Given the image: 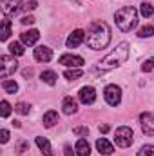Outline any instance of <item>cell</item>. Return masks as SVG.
I'll use <instances>...</instances> for the list:
<instances>
[{"mask_svg":"<svg viewBox=\"0 0 154 156\" xmlns=\"http://www.w3.org/2000/svg\"><path fill=\"white\" fill-rule=\"evenodd\" d=\"M127 58H129V44L121 42V44L116 45V49H113L102 62H98V69L100 71H113L116 67H120Z\"/></svg>","mask_w":154,"mask_h":156,"instance_id":"obj_1","label":"cell"},{"mask_svg":"<svg viewBox=\"0 0 154 156\" xmlns=\"http://www.w3.org/2000/svg\"><path fill=\"white\" fill-rule=\"evenodd\" d=\"M109 42H111V27L105 22L94 24L93 31L87 37V45L93 51H100V49H105L109 45Z\"/></svg>","mask_w":154,"mask_h":156,"instance_id":"obj_2","label":"cell"},{"mask_svg":"<svg viewBox=\"0 0 154 156\" xmlns=\"http://www.w3.org/2000/svg\"><path fill=\"white\" fill-rule=\"evenodd\" d=\"M114 20H116V26L123 31V33H129L132 31L136 26H138V11L131 5L127 7H121L118 9L114 15Z\"/></svg>","mask_w":154,"mask_h":156,"instance_id":"obj_3","label":"cell"},{"mask_svg":"<svg viewBox=\"0 0 154 156\" xmlns=\"http://www.w3.org/2000/svg\"><path fill=\"white\" fill-rule=\"evenodd\" d=\"M132 140H134V134H132V129H131V127L123 125V127H118V129H116L114 142H116V145H118V147L127 149V147H131Z\"/></svg>","mask_w":154,"mask_h":156,"instance_id":"obj_4","label":"cell"},{"mask_svg":"<svg viewBox=\"0 0 154 156\" xmlns=\"http://www.w3.org/2000/svg\"><path fill=\"white\" fill-rule=\"evenodd\" d=\"M0 76L2 78H7L9 75H13L16 69H18V62L15 60V56H7V55H4L2 58H0Z\"/></svg>","mask_w":154,"mask_h":156,"instance_id":"obj_5","label":"cell"},{"mask_svg":"<svg viewBox=\"0 0 154 156\" xmlns=\"http://www.w3.org/2000/svg\"><path fill=\"white\" fill-rule=\"evenodd\" d=\"M103 96H105V102H107L109 105L116 107V105H120V102H121V89H120L116 83H111V85L105 87Z\"/></svg>","mask_w":154,"mask_h":156,"instance_id":"obj_6","label":"cell"},{"mask_svg":"<svg viewBox=\"0 0 154 156\" xmlns=\"http://www.w3.org/2000/svg\"><path fill=\"white\" fill-rule=\"evenodd\" d=\"M0 5H2V11H4L5 16H15L24 7L22 5V0H2Z\"/></svg>","mask_w":154,"mask_h":156,"instance_id":"obj_7","label":"cell"},{"mask_svg":"<svg viewBox=\"0 0 154 156\" xmlns=\"http://www.w3.org/2000/svg\"><path fill=\"white\" fill-rule=\"evenodd\" d=\"M140 123H142V131L147 136H154V115H151V113H142L140 115Z\"/></svg>","mask_w":154,"mask_h":156,"instance_id":"obj_8","label":"cell"},{"mask_svg":"<svg viewBox=\"0 0 154 156\" xmlns=\"http://www.w3.org/2000/svg\"><path fill=\"white\" fill-rule=\"evenodd\" d=\"M78 96H80V102H82L83 105H91V104H94V100H96V91H94V87L85 85V87L80 89Z\"/></svg>","mask_w":154,"mask_h":156,"instance_id":"obj_9","label":"cell"},{"mask_svg":"<svg viewBox=\"0 0 154 156\" xmlns=\"http://www.w3.org/2000/svg\"><path fill=\"white\" fill-rule=\"evenodd\" d=\"M58 64H62L65 67H82L85 64V60L82 56H78V55H62Z\"/></svg>","mask_w":154,"mask_h":156,"instance_id":"obj_10","label":"cell"},{"mask_svg":"<svg viewBox=\"0 0 154 156\" xmlns=\"http://www.w3.org/2000/svg\"><path fill=\"white\" fill-rule=\"evenodd\" d=\"M40 38V33L37 29H29V31H24L22 35H20V42L24 44V45H35Z\"/></svg>","mask_w":154,"mask_h":156,"instance_id":"obj_11","label":"cell"},{"mask_svg":"<svg viewBox=\"0 0 154 156\" xmlns=\"http://www.w3.org/2000/svg\"><path fill=\"white\" fill-rule=\"evenodd\" d=\"M83 40H85V33H83L82 29H76V31H73V33L67 37V42H65V44H67V47L73 49V47H78Z\"/></svg>","mask_w":154,"mask_h":156,"instance_id":"obj_12","label":"cell"},{"mask_svg":"<svg viewBox=\"0 0 154 156\" xmlns=\"http://www.w3.org/2000/svg\"><path fill=\"white\" fill-rule=\"evenodd\" d=\"M51 58H53V51L47 45H38L35 49V60H38V62H49Z\"/></svg>","mask_w":154,"mask_h":156,"instance_id":"obj_13","label":"cell"},{"mask_svg":"<svg viewBox=\"0 0 154 156\" xmlns=\"http://www.w3.org/2000/svg\"><path fill=\"white\" fill-rule=\"evenodd\" d=\"M62 111L65 113V115H75L78 111V104H76V100L73 98V96H65L64 98V102H62Z\"/></svg>","mask_w":154,"mask_h":156,"instance_id":"obj_14","label":"cell"},{"mask_svg":"<svg viewBox=\"0 0 154 156\" xmlns=\"http://www.w3.org/2000/svg\"><path fill=\"white\" fill-rule=\"evenodd\" d=\"M96 149H98V153L100 154H113L114 153V147H113V144L109 142V140H105V138H100V140H96Z\"/></svg>","mask_w":154,"mask_h":156,"instance_id":"obj_15","label":"cell"},{"mask_svg":"<svg viewBox=\"0 0 154 156\" xmlns=\"http://www.w3.org/2000/svg\"><path fill=\"white\" fill-rule=\"evenodd\" d=\"M37 145H38V149L42 151V154L44 156H53V149H51V144H49L47 138H44V136H37Z\"/></svg>","mask_w":154,"mask_h":156,"instance_id":"obj_16","label":"cell"},{"mask_svg":"<svg viewBox=\"0 0 154 156\" xmlns=\"http://www.w3.org/2000/svg\"><path fill=\"white\" fill-rule=\"evenodd\" d=\"M60 122V118H58V113L56 111H47L44 118H42V123H44V127H53V125H56Z\"/></svg>","mask_w":154,"mask_h":156,"instance_id":"obj_17","label":"cell"},{"mask_svg":"<svg viewBox=\"0 0 154 156\" xmlns=\"http://www.w3.org/2000/svg\"><path fill=\"white\" fill-rule=\"evenodd\" d=\"M75 151H76L78 156H89L91 154V147H89V144H87L85 138H80L78 140L76 145H75Z\"/></svg>","mask_w":154,"mask_h":156,"instance_id":"obj_18","label":"cell"},{"mask_svg":"<svg viewBox=\"0 0 154 156\" xmlns=\"http://www.w3.org/2000/svg\"><path fill=\"white\" fill-rule=\"evenodd\" d=\"M9 35H11V20L5 16L4 20H2V31H0V40L2 42H5V40L9 38Z\"/></svg>","mask_w":154,"mask_h":156,"instance_id":"obj_19","label":"cell"},{"mask_svg":"<svg viewBox=\"0 0 154 156\" xmlns=\"http://www.w3.org/2000/svg\"><path fill=\"white\" fill-rule=\"evenodd\" d=\"M40 78H42V82H45L47 85H54L58 76H56L54 71H42V73H40Z\"/></svg>","mask_w":154,"mask_h":156,"instance_id":"obj_20","label":"cell"},{"mask_svg":"<svg viewBox=\"0 0 154 156\" xmlns=\"http://www.w3.org/2000/svg\"><path fill=\"white\" fill-rule=\"evenodd\" d=\"M9 53H11V56H22L24 55V44L22 42L9 44Z\"/></svg>","mask_w":154,"mask_h":156,"instance_id":"obj_21","label":"cell"},{"mask_svg":"<svg viewBox=\"0 0 154 156\" xmlns=\"http://www.w3.org/2000/svg\"><path fill=\"white\" fill-rule=\"evenodd\" d=\"M2 89H4L5 93H9V94H15V93L18 91V83H16L15 80H4V82H2Z\"/></svg>","mask_w":154,"mask_h":156,"instance_id":"obj_22","label":"cell"},{"mask_svg":"<svg viewBox=\"0 0 154 156\" xmlns=\"http://www.w3.org/2000/svg\"><path fill=\"white\" fill-rule=\"evenodd\" d=\"M82 75H83V71H82L80 67H69V69L64 73V76L67 78V80H78Z\"/></svg>","mask_w":154,"mask_h":156,"instance_id":"obj_23","label":"cell"},{"mask_svg":"<svg viewBox=\"0 0 154 156\" xmlns=\"http://www.w3.org/2000/svg\"><path fill=\"white\" fill-rule=\"evenodd\" d=\"M154 9H152V4H149V2H142V5H140V15L143 16V18H149V16H152Z\"/></svg>","mask_w":154,"mask_h":156,"instance_id":"obj_24","label":"cell"},{"mask_svg":"<svg viewBox=\"0 0 154 156\" xmlns=\"http://www.w3.org/2000/svg\"><path fill=\"white\" fill-rule=\"evenodd\" d=\"M154 35V27L152 26H143L140 31H138V37L140 38H151Z\"/></svg>","mask_w":154,"mask_h":156,"instance_id":"obj_25","label":"cell"},{"mask_svg":"<svg viewBox=\"0 0 154 156\" xmlns=\"http://www.w3.org/2000/svg\"><path fill=\"white\" fill-rule=\"evenodd\" d=\"M15 111H16L18 115H29L31 105H29V104H26V102H20V104H16V105H15Z\"/></svg>","mask_w":154,"mask_h":156,"instance_id":"obj_26","label":"cell"},{"mask_svg":"<svg viewBox=\"0 0 154 156\" xmlns=\"http://www.w3.org/2000/svg\"><path fill=\"white\" fill-rule=\"evenodd\" d=\"M9 115H11V105H9L7 100H2V104H0V116L7 118Z\"/></svg>","mask_w":154,"mask_h":156,"instance_id":"obj_27","label":"cell"},{"mask_svg":"<svg viewBox=\"0 0 154 156\" xmlns=\"http://www.w3.org/2000/svg\"><path fill=\"white\" fill-rule=\"evenodd\" d=\"M138 156H154V145H143V147H140Z\"/></svg>","mask_w":154,"mask_h":156,"instance_id":"obj_28","label":"cell"},{"mask_svg":"<svg viewBox=\"0 0 154 156\" xmlns=\"http://www.w3.org/2000/svg\"><path fill=\"white\" fill-rule=\"evenodd\" d=\"M152 69H154V56L149 58V60H145V62L142 64V71H143V73H149V71H152Z\"/></svg>","mask_w":154,"mask_h":156,"instance_id":"obj_29","label":"cell"},{"mask_svg":"<svg viewBox=\"0 0 154 156\" xmlns=\"http://www.w3.org/2000/svg\"><path fill=\"white\" fill-rule=\"evenodd\" d=\"M73 133H75L76 136H87V134H89V129H87V127H75Z\"/></svg>","mask_w":154,"mask_h":156,"instance_id":"obj_30","label":"cell"},{"mask_svg":"<svg viewBox=\"0 0 154 156\" xmlns=\"http://www.w3.org/2000/svg\"><path fill=\"white\" fill-rule=\"evenodd\" d=\"M24 26H31V24H35V16H31V15H26L22 20H20Z\"/></svg>","mask_w":154,"mask_h":156,"instance_id":"obj_31","label":"cell"},{"mask_svg":"<svg viewBox=\"0 0 154 156\" xmlns=\"http://www.w3.org/2000/svg\"><path fill=\"white\" fill-rule=\"evenodd\" d=\"M27 149H29V145H27L26 142H20V144L16 145V149H15V151H16L18 154H22V153H24V151H27Z\"/></svg>","mask_w":154,"mask_h":156,"instance_id":"obj_32","label":"cell"},{"mask_svg":"<svg viewBox=\"0 0 154 156\" xmlns=\"http://www.w3.org/2000/svg\"><path fill=\"white\" fill-rule=\"evenodd\" d=\"M7 140H9V131H7V129H2V131H0V142L5 144Z\"/></svg>","mask_w":154,"mask_h":156,"instance_id":"obj_33","label":"cell"},{"mask_svg":"<svg viewBox=\"0 0 154 156\" xmlns=\"http://www.w3.org/2000/svg\"><path fill=\"white\" fill-rule=\"evenodd\" d=\"M64 154L65 156H75V151H73V147H71L69 144H65V147H64Z\"/></svg>","mask_w":154,"mask_h":156,"instance_id":"obj_34","label":"cell"},{"mask_svg":"<svg viewBox=\"0 0 154 156\" xmlns=\"http://www.w3.org/2000/svg\"><path fill=\"white\" fill-rule=\"evenodd\" d=\"M37 5H38V2H37V0H31V2H27V4H26V5H24V7H26V9H27V11H29V9H35V7H37Z\"/></svg>","mask_w":154,"mask_h":156,"instance_id":"obj_35","label":"cell"},{"mask_svg":"<svg viewBox=\"0 0 154 156\" xmlns=\"http://www.w3.org/2000/svg\"><path fill=\"white\" fill-rule=\"evenodd\" d=\"M107 131H109V125H107V123L100 125V133H107Z\"/></svg>","mask_w":154,"mask_h":156,"instance_id":"obj_36","label":"cell"}]
</instances>
